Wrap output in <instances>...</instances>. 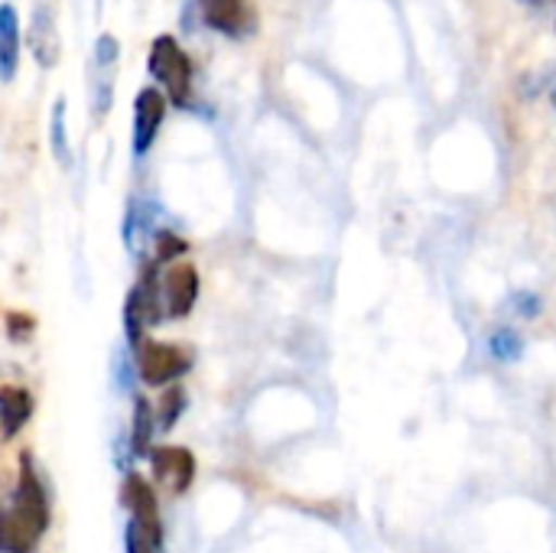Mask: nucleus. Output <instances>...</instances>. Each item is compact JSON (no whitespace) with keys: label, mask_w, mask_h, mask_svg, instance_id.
<instances>
[{"label":"nucleus","mask_w":556,"mask_h":553,"mask_svg":"<svg viewBox=\"0 0 556 553\" xmlns=\"http://www.w3.org/2000/svg\"><path fill=\"white\" fill-rule=\"evenodd\" d=\"M49 492L39 479V469L33 466V456L23 453L20 460V479L13 489V499L3 512V551L33 553L42 535L49 531Z\"/></svg>","instance_id":"obj_1"},{"label":"nucleus","mask_w":556,"mask_h":553,"mask_svg":"<svg viewBox=\"0 0 556 553\" xmlns=\"http://www.w3.org/2000/svg\"><path fill=\"white\" fill-rule=\"evenodd\" d=\"M147 72L160 85V91L169 98L173 108H179V111L199 108V101H195V62L176 36L160 33L150 39Z\"/></svg>","instance_id":"obj_2"},{"label":"nucleus","mask_w":556,"mask_h":553,"mask_svg":"<svg viewBox=\"0 0 556 553\" xmlns=\"http://www.w3.org/2000/svg\"><path fill=\"white\" fill-rule=\"evenodd\" d=\"M192 3L212 33L235 39V42L251 39L261 26V13L254 0H192Z\"/></svg>","instance_id":"obj_3"},{"label":"nucleus","mask_w":556,"mask_h":553,"mask_svg":"<svg viewBox=\"0 0 556 553\" xmlns=\"http://www.w3.org/2000/svg\"><path fill=\"white\" fill-rule=\"evenodd\" d=\"M189 368H192V355L182 352L179 345L147 339L137 349V372H140V381L150 388H166L179 381L182 375H189Z\"/></svg>","instance_id":"obj_4"},{"label":"nucleus","mask_w":556,"mask_h":553,"mask_svg":"<svg viewBox=\"0 0 556 553\" xmlns=\"http://www.w3.org/2000/svg\"><path fill=\"white\" fill-rule=\"evenodd\" d=\"M166 108H169V98L156 88V85H147L137 91L134 98V124H130V150L137 160H143L160 130H163V121H166Z\"/></svg>","instance_id":"obj_5"},{"label":"nucleus","mask_w":556,"mask_h":553,"mask_svg":"<svg viewBox=\"0 0 556 553\" xmlns=\"http://www.w3.org/2000/svg\"><path fill=\"white\" fill-rule=\"evenodd\" d=\"M117 62H121V42L114 33H101L91 49V111L94 117H104L114 101V81H117Z\"/></svg>","instance_id":"obj_6"},{"label":"nucleus","mask_w":556,"mask_h":553,"mask_svg":"<svg viewBox=\"0 0 556 553\" xmlns=\"http://www.w3.org/2000/svg\"><path fill=\"white\" fill-rule=\"evenodd\" d=\"M26 46H29L33 62L42 72H49V68L59 65L62 42H59V23H55L52 0H36L33 3V16H29V26H26Z\"/></svg>","instance_id":"obj_7"},{"label":"nucleus","mask_w":556,"mask_h":553,"mask_svg":"<svg viewBox=\"0 0 556 553\" xmlns=\"http://www.w3.org/2000/svg\"><path fill=\"white\" fill-rule=\"evenodd\" d=\"M199 300V271L192 264L176 261L163 274V303H166V319H186Z\"/></svg>","instance_id":"obj_8"},{"label":"nucleus","mask_w":556,"mask_h":553,"mask_svg":"<svg viewBox=\"0 0 556 553\" xmlns=\"http://www.w3.org/2000/svg\"><path fill=\"white\" fill-rule=\"evenodd\" d=\"M150 466L156 482H163L173 495H182L195 479V456L182 447H156L150 453Z\"/></svg>","instance_id":"obj_9"},{"label":"nucleus","mask_w":556,"mask_h":553,"mask_svg":"<svg viewBox=\"0 0 556 553\" xmlns=\"http://www.w3.org/2000/svg\"><path fill=\"white\" fill-rule=\"evenodd\" d=\"M20 49H23V33H20V13L10 0L0 3V81L10 85L20 68Z\"/></svg>","instance_id":"obj_10"},{"label":"nucleus","mask_w":556,"mask_h":553,"mask_svg":"<svg viewBox=\"0 0 556 553\" xmlns=\"http://www.w3.org/2000/svg\"><path fill=\"white\" fill-rule=\"evenodd\" d=\"M156 215L160 205H153L150 199H130L127 202V215H124V244L130 254H140L147 241L156 238Z\"/></svg>","instance_id":"obj_11"},{"label":"nucleus","mask_w":556,"mask_h":553,"mask_svg":"<svg viewBox=\"0 0 556 553\" xmlns=\"http://www.w3.org/2000/svg\"><path fill=\"white\" fill-rule=\"evenodd\" d=\"M33 417V394L26 388H13L3 385L0 388V427H3V440H13Z\"/></svg>","instance_id":"obj_12"},{"label":"nucleus","mask_w":556,"mask_h":553,"mask_svg":"<svg viewBox=\"0 0 556 553\" xmlns=\"http://www.w3.org/2000/svg\"><path fill=\"white\" fill-rule=\"evenodd\" d=\"M124 548H127V553H163L160 518H127Z\"/></svg>","instance_id":"obj_13"},{"label":"nucleus","mask_w":556,"mask_h":553,"mask_svg":"<svg viewBox=\"0 0 556 553\" xmlns=\"http://www.w3.org/2000/svg\"><path fill=\"white\" fill-rule=\"evenodd\" d=\"M156 411L150 407L147 398H134V417H130V447H134V456H150V440L156 433Z\"/></svg>","instance_id":"obj_14"},{"label":"nucleus","mask_w":556,"mask_h":553,"mask_svg":"<svg viewBox=\"0 0 556 553\" xmlns=\"http://www.w3.org/2000/svg\"><path fill=\"white\" fill-rule=\"evenodd\" d=\"M65 111H68L65 98H55L52 101V111H49V150L59 160V166H68L72 163V143H68V117H65Z\"/></svg>","instance_id":"obj_15"},{"label":"nucleus","mask_w":556,"mask_h":553,"mask_svg":"<svg viewBox=\"0 0 556 553\" xmlns=\"http://www.w3.org/2000/svg\"><path fill=\"white\" fill-rule=\"evenodd\" d=\"M489 349H492V355H495L498 362L511 365V362H518V359L525 355V339H521L515 329L505 326V329H495V332H492Z\"/></svg>","instance_id":"obj_16"},{"label":"nucleus","mask_w":556,"mask_h":553,"mask_svg":"<svg viewBox=\"0 0 556 553\" xmlns=\"http://www.w3.org/2000/svg\"><path fill=\"white\" fill-rule=\"evenodd\" d=\"M153 248H156V264H173L186 254V241L173 231H163V228L156 231Z\"/></svg>","instance_id":"obj_17"},{"label":"nucleus","mask_w":556,"mask_h":553,"mask_svg":"<svg viewBox=\"0 0 556 553\" xmlns=\"http://www.w3.org/2000/svg\"><path fill=\"white\" fill-rule=\"evenodd\" d=\"M182 411H186V394L179 391V388H173V391H166V398H163V407H160V430H173L176 427V420L182 417Z\"/></svg>","instance_id":"obj_18"},{"label":"nucleus","mask_w":556,"mask_h":553,"mask_svg":"<svg viewBox=\"0 0 556 553\" xmlns=\"http://www.w3.org/2000/svg\"><path fill=\"white\" fill-rule=\"evenodd\" d=\"M7 329H10V339H13V342H23V339L29 336V329H33V319L23 316V313H10V316H7Z\"/></svg>","instance_id":"obj_19"},{"label":"nucleus","mask_w":556,"mask_h":553,"mask_svg":"<svg viewBox=\"0 0 556 553\" xmlns=\"http://www.w3.org/2000/svg\"><path fill=\"white\" fill-rule=\"evenodd\" d=\"M521 3H528V7H544V3H554L556 7V0H521Z\"/></svg>","instance_id":"obj_20"},{"label":"nucleus","mask_w":556,"mask_h":553,"mask_svg":"<svg viewBox=\"0 0 556 553\" xmlns=\"http://www.w3.org/2000/svg\"><path fill=\"white\" fill-rule=\"evenodd\" d=\"M554 104H556V91H554Z\"/></svg>","instance_id":"obj_21"}]
</instances>
